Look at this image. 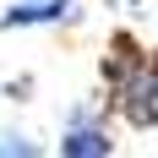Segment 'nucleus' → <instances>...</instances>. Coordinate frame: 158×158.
<instances>
[{
    "label": "nucleus",
    "mask_w": 158,
    "mask_h": 158,
    "mask_svg": "<svg viewBox=\"0 0 158 158\" xmlns=\"http://www.w3.org/2000/svg\"><path fill=\"white\" fill-rule=\"evenodd\" d=\"M104 82H109L114 109L131 126H158V55L147 44H136L131 33H114L109 55H104Z\"/></svg>",
    "instance_id": "f257e3e1"
},
{
    "label": "nucleus",
    "mask_w": 158,
    "mask_h": 158,
    "mask_svg": "<svg viewBox=\"0 0 158 158\" xmlns=\"http://www.w3.org/2000/svg\"><path fill=\"white\" fill-rule=\"evenodd\" d=\"M109 153H114V142H109L104 114L77 104L65 114V131H60V158H109Z\"/></svg>",
    "instance_id": "f03ea898"
},
{
    "label": "nucleus",
    "mask_w": 158,
    "mask_h": 158,
    "mask_svg": "<svg viewBox=\"0 0 158 158\" xmlns=\"http://www.w3.org/2000/svg\"><path fill=\"white\" fill-rule=\"evenodd\" d=\"M55 22H77V0H11L0 27H55Z\"/></svg>",
    "instance_id": "7ed1b4c3"
},
{
    "label": "nucleus",
    "mask_w": 158,
    "mask_h": 158,
    "mask_svg": "<svg viewBox=\"0 0 158 158\" xmlns=\"http://www.w3.org/2000/svg\"><path fill=\"white\" fill-rule=\"evenodd\" d=\"M0 158H38V142H33L27 131H0Z\"/></svg>",
    "instance_id": "20e7f679"
}]
</instances>
